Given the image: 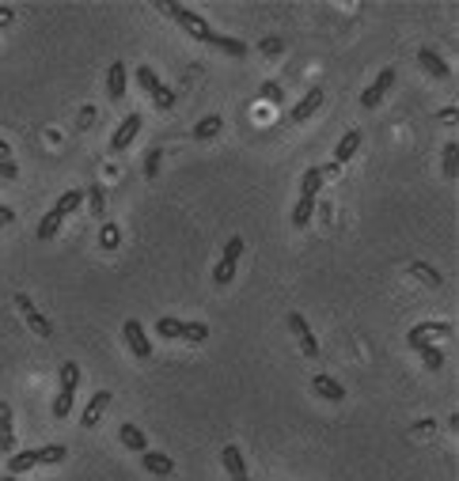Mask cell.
Returning <instances> with one entry per match:
<instances>
[{"label":"cell","instance_id":"obj_21","mask_svg":"<svg viewBox=\"0 0 459 481\" xmlns=\"http://www.w3.org/2000/svg\"><path fill=\"white\" fill-rule=\"evenodd\" d=\"M61 224H65V216H61L57 209H50V213L42 216V220H38V227H35V235H38V239H53V235L61 232Z\"/></svg>","mask_w":459,"mask_h":481},{"label":"cell","instance_id":"obj_7","mask_svg":"<svg viewBox=\"0 0 459 481\" xmlns=\"http://www.w3.org/2000/svg\"><path fill=\"white\" fill-rule=\"evenodd\" d=\"M111 402H114L111 390H95L92 402H87L84 413H80V424H84V429H95V424L103 421V413H106V406H111Z\"/></svg>","mask_w":459,"mask_h":481},{"label":"cell","instance_id":"obj_26","mask_svg":"<svg viewBox=\"0 0 459 481\" xmlns=\"http://www.w3.org/2000/svg\"><path fill=\"white\" fill-rule=\"evenodd\" d=\"M444 179H459V145H444Z\"/></svg>","mask_w":459,"mask_h":481},{"label":"cell","instance_id":"obj_12","mask_svg":"<svg viewBox=\"0 0 459 481\" xmlns=\"http://www.w3.org/2000/svg\"><path fill=\"white\" fill-rule=\"evenodd\" d=\"M418 64H421V69L433 76V80H452V69H448V61L441 57V53L421 50V53H418Z\"/></svg>","mask_w":459,"mask_h":481},{"label":"cell","instance_id":"obj_36","mask_svg":"<svg viewBox=\"0 0 459 481\" xmlns=\"http://www.w3.org/2000/svg\"><path fill=\"white\" fill-rule=\"evenodd\" d=\"M152 103H156L160 106V111H171V106H175V91H171V87H156V91H152Z\"/></svg>","mask_w":459,"mask_h":481},{"label":"cell","instance_id":"obj_40","mask_svg":"<svg viewBox=\"0 0 459 481\" xmlns=\"http://www.w3.org/2000/svg\"><path fill=\"white\" fill-rule=\"evenodd\" d=\"M19 167L12 163V156H0V179H16Z\"/></svg>","mask_w":459,"mask_h":481},{"label":"cell","instance_id":"obj_11","mask_svg":"<svg viewBox=\"0 0 459 481\" xmlns=\"http://www.w3.org/2000/svg\"><path fill=\"white\" fill-rule=\"evenodd\" d=\"M0 455H16V432H12V406L0 402Z\"/></svg>","mask_w":459,"mask_h":481},{"label":"cell","instance_id":"obj_31","mask_svg":"<svg viewBox=\"0 0 459 481\" xmlns=\"http://www.w3.org/2000/svg\"><path fill=\"white\" fill-rule=\"evenodd\" d=\"M232 277H236V261H216V269H213V281L216 284H232Z\"/></svg>","mask_w":459,"mask_h":481},{"label":"cell","instance_id":"obj_37","mask_svg":"<svg viewBox=\"0 0 459 481\" xmlns=\"http://www.w3.org/2000/svg\"><path fill=\"white\" fill-rule=\"evenodd\" d=\"M160 163H163V152L152 148L148 159H145V179H160Z\"/></svg>","mask_w":459,"mask_h":481},{"label":"cell","instance_id":"obj_29","mask_svg":"<svg viewBox=\"0 0 459 481\" xmlns=\"http://www.w3.org/2000/svg\"><path fill=\"white\" fill-rule=\"evenodd\" d=\"M421 360H425V368H429V371H441L444 368V353L436 345H425L421 349Z\"/></svg>","mask_w":459,"mask_h":481},{"label":"cell","instance_id":"obj_17","mask_svg":"<svg viewBox=\"0 0 459 481\" xmlns=\"http://www.w3.org/2000/svg\"><path fill=\"white\" fill-rule=\"evenodd\" d=\"M106 95H111L114 103L126 95V64L122 61H114L111 69H106Z\"/></svg>","mask_w":459,"mask_h":481},{"label":"cell","instance_id":"obj_20","mask_svg":"<svg viewBox=\"0 0 459 481\" xmlns=\"http://www.w3.org/2000/svg\"><path fill=\"white\" fill-rule=\"evenodd\" d=\"M323 182H326V179H323V171H319V167L304 171V182H300V198H311V201H315V198H319V190H323Z\"/></svg>","mask_w":459,"mask_h":481},{"label":"cell","instance_id":"obj_41","mask_svg":"<svg viewBox=\"0 0 459 481\" xmlns=\"http://www.w3.org/2000/svg\"><path fill=\"white\" fill-rule=\"evenodd\" d=\"M87 198H92V213H103V190H99V186H92Z\"/></svg>","mask_w":459,"mask_h":481},{"label":"cell","instance_id":"obj_25","mask_svg":"<svg viewBox=\"0 0 459 481\" xmlns=\"http://www.w3.org/2000/svg\"><path fill=\"white\" fill-rule=\"evenodd\" d=\"M311 216H315V201H311V198H300L297 209H292V224H297V227H308Z\"/></svg>","mask_w":459,"mask_h":481},{"label":"cell","instance_id":"obj_30","mask_svg":"<svg viewBox=\"0 0 459 481\" xmlns=\"http://www.w3.org/2000/svg\"><path fill=\"white\" fill-rule=\"evenodd\" d=\"M99 243H103V250H114L118 243H122V232H118V224H103Z\"/></svg>","mask_w":459,"mask_h":481},{"label":"cell","instance_id":"obj_27","mask_svg":"<svg viewBox=\"0 0 459 481\" xmlns=\"http://www.w3.org/2000/svg\"><path fill=\"white\" fill-rule=\"evenodd\" d=\"M182 341H209V326L205 322H182Z\"/></svg>","mask_w":459,"mask_h":481},{"label":"cell","instance_id":"obj_15","mask_svg":"<svg viewBox=\"0 0 459 481\" xmlns=\"http://www.w3.org/2000/svg\"><path fill=\"white\" fill-rule=\"evenodd\" d=\"M311 390H315L319 398H326V402H342V398H345V387H342L338 379H331V375H315V379H311Z\"/></svg>","mask_w":459,"mask_h":481},{"label":"cell","instance_id":"obj_35","mask_svg":"<svg viewBox=\"0 0 459 481\" xmlns=\"http://www.w3.org/2000/svg\"><path fill=\"white\" fill-rule=\"evenodd\" d=\"M156 334H160V337H171V341H175V337L182 334V322H179V319H160V322H156Z\"/></svg>","mask_w":459,"mask_h":481},{"label":"cell","instance_id":"obj_14","mask_svg":"<svg viewBox=\"0 0 459 481\" xmlns=\"http://www.w3.org/2000/svg\"><path fill=\"white\" fill-rule=\"evenodd\" d=\"M360 140H365V137H360V129H349V133L338 140V148H334V167H342V163H349V159L357 156Z\"/></svg>","mask_w":459,"mask_h":481},{"label":"cell","instance_id":"obj_8","mask_svg":"<svg viewBox=\"0 0 459 481\" xmlns=\"http://www.w3.org/2000/svg\"><path fill=\"white\" fill-rule=\"evenodd\" d=\"M137 133H140V114H129L126 122L114 129V137H111V152H114V156H118V152H122V148H129V145H133V140H137Z\"/></svg>","mask_w":459,"mask_h":481},{"label":"cell","instance_id":"obj_13","mask_svg":"<svg viewBox=\"0 0 459 481\" xmlns=\"http://www.w3.org/2000/svg\"><path fill=\"white\" fill-rule=\"evenodd\" d=\"M140 466H145L148 474H156V477L175 474V458L163 455V451H145V455H140Z\"/></svg>","mask_w":459,"mask_h":481},{"label":"cell","instance_id":"obj_6","mask_svg":"<svg viewBox=\"0 0 459 481\" xmlns=\"http://www.w3.org/2000/svg\"><path fill=\"white\" fill-rule=\"evenodd\" d=\"M289 330L297 334V341H300V349H304V356H308V360L319 356V341H315L311 326L304 322V315H300V311H292V315H289Z\"/></svg>","mask_w":459,"mask_h":481},{"label":"cell","instance_id":"obj_4","mask_svg":"<svg viewBox=\"0 0 459 481\" xmlns=\"http://www.w3.org/2000/svg\"><path fill=\"white\" fill-rule=\"evenodd\" d=\"M391 84H395V69H384V72H380L376 80H372V87H368L365 95H360V106H365V111H376V106L387 99Z\"/></svg>","mask_w":459,"mask_h":481},{"label":"cell","instance_id":"obj_18","mask_svg":"<svg viewBox=\"0 0 459 481\" xmlns=\"http://www.w3.org/2000/svg\"><path fill=\"white\" fill-rule=\"evenodd\" d=\"M38 466V447L35 451H16V455H8V474L19 477V474H27V470H35Z\"/></svg>","mask_w":459,"mask_h":481},{"label":"cell","instance_id":"obj_42","mask_svg":"<svg viewBox=\"0 0 459 481\" xmlns=\"http://www.w3.org/2000/svg\"><path fill=\"white\" fill-rule=\"evenodd\" d=\"M8 224H16V213L8 205H0V227H8Z\"/></svg>","mask_w":459,"mask_h":481},{"label":"cell","instance_id":"obj_2","mask_svg":"<svg viewBox=\"0 0 459 481\" xmlns=\"http://www.w3.org/2000/svg\"><path fill=\"white\" fill-rule=\"evenodd\" d=\"M160 12H167L171 19H179L182 23V30L194 38V42H209L213 38V30H209V23L198 16V12H190V8H182V4H160Z\"/></svg>","mask_w":459,"mask_h":481},{"label":"cell","instance_id":"obj_24","mask_svg":"<svg viewBox=\"0 0 459 481\" xmlns=\"http://www.w3.org/2000/svg\"><path fill=\"white\" fill-rule=\"evenodd\" d=\"M65 447L61 443H46V447H38V466H57V463H65Z\"/></svg>","mask_w":459,"mask_h":481},{"label":"cell","instance_id":"obj_28","mask_svg":"<svg viewBox=\"0 0 459 481\" xmlns=\"http://www.w3.org/2000/svg\"><path fill=\"white\" fill-rule=\"evenodd\" d=\"M414 277H418V281H425V284H429V288H441V273H436L433 266H425V261H414Z\"/></svg>","mask_w":459,"mask_h":481},{"label":"cell","instance_id":"obj_32","mask_svg":"<svg viewBox=\"0 0 459 481\" xmlns=\"http://www.w3.org/2000/svg\"><path fill=\"white\" fill-rule=\"evenodd\" d=\"M137 84H140V87H145V91L152 95V91H156V87H160V76L152 72L148 64H140V69H137Z\"/></svg>","mask_w":459,"mask_h":481},{"label":"cell","instance_id":"obj_1","mask_svg":"<svg viewBox=\"0 0 459 481\" xmlns=\"http://www.w3.org/2000/svg\"><path fill=\"white\" fill-rule=\"evenodd\" d=\"M76 387H80V364H61V390L53 398V417L65 421L72 413V398H76Z\"/></svg>","mask_w":459,"mask_h":481},{"label":"cell","instance_id":"obj_19","mask_svg":"<svg viewBox=\"0 0 459 481\" xmlns=\"http://www.w3.org/2000/svg\"><path fill=\"white\" fill-rule=\"evenodd\" d=\"M205 46H213V50H221V53H228V57H247V46L239 38H228V35H213Z\"/></svg>","mask_w":459,"mask_h":481},{"label":"cell","instance_id":"obj_33","mask_svg":"<svg viewBox=\"0 0 459 481\" xmlns=\"http://www.w3.org/2000/svg\"><path fill=\"white\" fill-rule=\"evenodd\" d=\"M258 99H262V103H273V106H277L281 99H285V91H281V87L270 80V84H262V87H258Z\"/></svg>","mask_w":459,"mask_h":481},{"label":"cell","instance_id":"obj_9","mask_svg":"<svg viewBox=\"0 0 459 481\" xmlns=\"http://www.w3.org/2000/svg\"><path fill=\"white\" fill-rule=\"evenodd\" d=\"M221 463H224V470H228V477H232V481H250L247 463H243V451H239L236 443H228L224 451H221Z\"/></svg>","mask_w":459,"mask_h":481},{"label":"cell","instance_id":"obj_22","mask_svg":"<svg viewBox=\"0 0 459 481\" xmlns=\"http://www.w3.org/2000/svg\"><path fill=\"white\" fill-rule=\"evenodd\" d=\"M221 125H224V118H216V114L201 118V122L194 125V140H209V137H216V133H221Z\"/></svg>","mask_w":459,"mask_h":481},{"label":"cell","instance_id":"obj_10","mask_svg":"<svg viewBox=\"0 0 459 481\" xmlns=\"http://www.w3.org/2000/svg\"><path fill=\"white\" fill-rule=\"evenodd\" d=\"M323 99H326V91H323V87H308V95H304V99L297 103V106H292V122H304V118H311L315 111H319V106H323Z\"/></svg>","mask_w":459,"mask_h":481},{"label":"cell","instance_id":"obj_45","mask_svg":"<svg viewBox=\"0 0 459 481\" xmlns=\"http://www.w3.org/2000/svg\"><path fill=\"white\" fill-rule=\"evenodd\" d=\"M0 481H19V477H12V474H8V477H0Z\"/></svg>","mask_w":459,"mask_h":481},{"label":"cell","instance_id":"obj_5","mask_svg":"<svg viewBox=\"0 0 459 481\" xmlns=\"http://www.w3.org/2000/svg\"><path fill=\"white\" fill-rule=\"evenodd\" d=\"M12 300H16V307L23 311V319L31 322V330H35L38 337H50V334H53V322L35 307V303H31V296H23V292H19V296H12Z\"/></svg>","mask_w":459,"mask_h":481},{"label":"cell","instance_id":"obj_44","mask_svg":"<svg viewBox=\"0 0 459 481\" xmlns=\"http://www.w3.org/2000/svg\"><path fill=\"white\" fill-rule=\"evenodd\" d=\"M0 23H12V8H0Z\"/></svg>","mask_w":459,"mask_h":481},{"label":"cell","instance_id":"obj_16","mask_svg":"<svg viewBox=\"0 0 459 481\" xmlns=\"http://www.w3.org/2000/svg\"><path fill=\"white\" fill-rule=\"evenodd\" d=\"M118 440H122V447H129V451H140V455L148 451V436L140 432L137 424H129V421H122V429H118Z\"/></svg>","mask_w":459,"mask_h":481},{"label":"cell","instance_id":"obj_3","mask_svg":"<svg viewBox=\"0 0 459 481\" xmlns=\"http://www.w3.org/2000/svg\"><path fill=\"white\" fill-rule=\"evenodd\" d=\"M122 337H126L129 353H133L137 360H148V356H152V341H148L145 326H140L137 319H126V326H122Z\"/></svg>","mask_w":459,"mask_h":481},{"label":"cell","instance_id":"obj_23","mask_svg":"<svg viewBox=\"0 0 459 481\" xmlns=\"http://www.w3.org/2000/svg\"><path fill=\"white\" fill-rule=\"evenodd\" d=\"M84 205V190H65L61 198H57V205H53V209H57L61 216H69V213H76Z\"/></svg>","mask_w":459,"mask_h":481},{"label":"cell","instance_id":"obj_39","mask_svg":"<svg viewBox=\"0 0 459 481\" xmlns=\"http://www.w3.org/2000/svg\"><path fill=\"white\" fill-rule=\"evenodd\" d=\"M262 53H266V57H273V53H281V50H285V42H281V38H262V46H258Z\"/></svg>","mask_w":459,"mask_h":481},{"label":"cell","instance_id":"obj_43","mask_svg":"<svg viewBox=\"0 0 459 481\" xmlns=\"http://www.w3.org/2000/svg\"><path fill=\"white\" fill-rule=\"evenodd\" d=\"M455 118H459L455 106H444V111H441V122H455Z\"/></svg>","mask_w":459,"mask_h":481},{"label":"cell","instance_id":"obj_38","mask_svg":"<svg viewBox=\"0 0 459 481\" xmlns=\"http://www.w3.org/2000/svg\"><path fill=\"white\" fill-rule=\"evenodd\" d=\"M425 330H429V341L433 337H452V326L448 322H425Z\"/></svg>","mask_w":459,"mask_h":481},{"label":"cell","instance_id":"obj_34","mask_svg":"<svg viewBox=\"0 0 459 481\" xmlns=\"http://www.w3.org/2000/svg\"><path fill=\"white\" fill-rule=\"evenodd\" d=\"M407 345H410V349H418V353H421L425 345H429V330H425V322H421V326H414V330L407 334Z\"/></svg>","mask_w":459,"mask_h":481}]
</instances>
